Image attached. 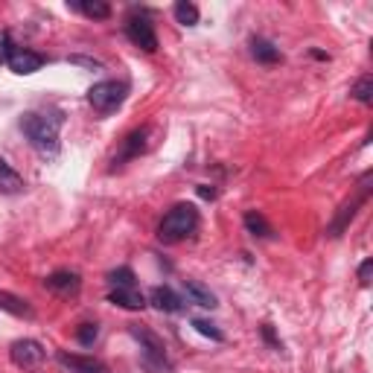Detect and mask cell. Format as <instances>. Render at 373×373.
I'll list each match as a JSON object with an SVG mask.
<instances>
[{
  "instance_id": "cell-1",
  "label": "cell",
  "mask_w": 373,
  "mask_h": 373,
  "mask_svg": "<svg viewBox=\"0 0 373 373\" xmlns=\"http://www.w3.org/2000/svg\"><path fill=\"white\" fill-rule=\"evenodd\" d=\"M21 132L29 137V143L44 155H56L59 149V123L41 114H24L21 117Z\"/></svg>"
},
{
  "instance_id": "cell-2",
  "label": "cell",
  "mask_w": 373,
  "mask_h": 373,
  "mask_svg": "<svg viewBox=\"0 0 373 373\" xmlns=\"http://www.w3.org/2000/svg\"><path fill=\"white\" fill-rule=\"evenodd\" d=\"M196 224H199L196 207H192V204H178V207H172L169 213L164 216L158 236L164 242H178V239H184V236H190L192 231H196Z\"/></svg>"
},
{
  "instance_id": "cell-3",
  "label": "cell",
  "mask_w": 373,
  "mask_h": 373,
  "mask_svg": "<svg viewBox=\"0 0 373 373\" xmlns=\"http://www.w3.org/2000/svg\"><path fill=\"white\" fill-rule=\"evenodd\" d=\"M125 100V85L123 82H100L88 91V102L100 111V114H108V111L120 108Z\"/></svg>"
},
{
  "instance_id": "cell-4",
  "label": "cell",
  "mask_w": 373,
  "mask_h": 373,
  "mask_svg": "<svg viewBox=\"0 0 373 373\" xmlns=\"http://www.w3.org/2000/svg\"><path fill=\"white\" fill-rule=\"evenodd\" d=\"M9 356H12V362L18 365V367L29 370V367H38V365H41V359H44V347L36 342V338H21V342H15V344H12Z\"/></svg>"
},
{
  "instance_id": "cell-5",
  "label": "cell",
  "mask_w": 373,
  "mask_h": 373,
  "mask_svg": "<svg viewBox=\"0 0 373 373\" xmlns=\"http://www.w3.org/2000/svg\"><path fill=\"white\" fill-rule=\"evenodd\" d=\"M132 335L140 342V347H143V353H146V359L155 362L158 367H169V362H167V347H164V342H160L155 333H149L146 327H132Z\"/></svg>"
},
{
  "instance_id": "cell-6",
  "label": "cell",
  "mask_w": 373,
  "mask_h": 373,
  "mask_svg": "<svg viewBox=\"0 0 373 373\" xmlns=\"http://www.w3.org/2000/svg\"><path fill=\"white\" fill-rule=\"evenodd\" d=\"M125 36L132 38V44H137L140 50H146V53H155L158 50V36H155L152 24L146 21V18H128Z\"/></svg>"
},
{
  "instance_id": "cell-7",
  "label": "cell",
  "mask_w": 373,
  "mask_h": 373,
  "mask_svg": "<svg viewBox=\"0 0 373 373\" xmlns=\"http://www.w3.org/2000/svg\"><path fill=\"white\" fill-rule=\"evenodd\" d=\"M41 64H44V56H41V53H32V50H15L12 59H9V70H12V73H18V76H29V73L41 70Z\"/></svg>"
},
{
  "instance_id": "cell-8",
  "label": "cell",
  "mask_w": 373,
  "mask_h": 373,
  "mask_svg": "<svg viewBox=\"0 0 373 373\" xmlns=\"http://www.w3.org/2000/svg\"><path fill=\"white\" fill-rule=\"evenodd\" d=\"M184 295H187L190 303L204 306V310H216V306H219L216 303V295L204 283H199V280H184Z\"/></svg>"
},
{
  "instance_id": "cell-9",
  "label": "cell",
  "mask_w": 373,
  "mask_h": 373,
  "mask_svg": "<svg viewBox=\"0 0 373 373\" xmlns=\"http://www.w3.org/2000/svg\"><path fill=\"white\" fill-rule=\"evenodd\" d=\"M59 362L68 365V367L76 370V373H108V367H105L102 362L91 359V356H70V353H61Z\"/></svg>"
},
{
  "instance_id": "cell-10",
  "label": "cell",
  "mask_w": 373,
  "mask_h": 373,
  "mask_svg": "<svg viewBox=\"0 0 373 373\" xmlns=\"http://www.w3.org/2000/svg\"><path fill=\"white\" fill-rule=\"evenodd\" d=\"M149 303L155 306V310H160V312H178V310H181V298H178L169 286H158V289H152Z\"/></svg>"
},
{
  "instance_id": "cell-11",
  "label": "cell",
  "mask_w": 373,
  "mask_h": 373,
  "mask_svg": "<svg viewBox=\"0 0 373 373\" xmlns=\"http://www.w3.org/2000/svg\"><path fill=\"white\" fill-rule=\"evenodd\" d=\"M44 283H47V289L59 291V295H70V291H76L79 286H82V280H79L76 271H56V274H50V277H47Z\"/></svg>"
},
{
  "instance_id": "cell-12",
  "label": "cell",
  "mask_w": 373,
  "mask_h": 373,
  "mask_svg": "<svg viewBox=\"0 0 373 373\" xmlns=\"http://www.w3.org/2000/svg\"><path fill=\"white\" fill-rule=\"evenodd\" d=\"M108 300L117 303V306H123V310H143V306H146V298L140 295L135 286H132V289H114V291L108 295Z\"/></svg>"
},
{
  "instance_id": "cell-13",
  "label": "cell",
  "mask_w": 373,
  "mask_h": 373,
  "mask_svg": "<svg viewBox=\"0 0 373 373\" xmlns=\"http://www.w3.org/2000/svg\"><path fill=\"white\" fill-rule=\"evenodd\" d=\"M24 190V178L15 172L3 158H0V192H6V196H15V192Z\"/></svg>"
},
{
  "instance_id": "cell-14",
  "label": "cell",
  "mask_w": 373,
  "mask_h": 373,
  "mask_svg": "<svg viewBox=\"0 0 373 373\" xmlns=\"http://www.w3.org/2000/svg\"><path fill=\"white\" fill-rule=\"evenodd\" d=\"M0 310L18 318H32V306L18 295H9V291H0Z\"/></svg>"
},
{
  "instance_id": "cell-15",
  "label": "cell",
  "mask_w": 373,
  "mask_h": 373,
  "mask_svg": "<svg viewBox=\"0 0 373 373\" xmlns=\"http://www.w3.org/2000/svg\"><path fill=\"white\" fill-rule=\"evenodd\" d=\"M251 56H254L257 61H263V64L280 61V50H277V47H274L271 41H266V38H254V41H251Z\"/></svg>"
},
{
  "instance_id": "cell-16",
  "label": "cell",
  "mask_w": 373,
  "mask_h": 373,
  "mask_svg": "<svg viewBox=\"0 0 373 373\" xmlns=\"http://www.w3.org/2000/svg\"><path fill=\"white\" fill-rule=\"evenodd\" d=\"M73 9H79L82 15H88V18H96V21H102L111 15V6L102 3V0H79V3H70Z\"/></svg>"
},
{
  "instance_id": "cell-17",
  "label": "cell",
  "mask_w": 373,
  "mask_h": 373,
  "mask_svg": "<svg viewBox=\"0 0 373 373\" xmlns=\"http://www.w3.org/2000/svg\"><path fill=\"white\" fill-rule=\"evenodd\" d=\"M359 204H362V199H356V201H350V204H344V207H342V213H338V216L333 219V224H330V236H342V231L347 228V222L356 216V210H359Z\"/></svg>"
},
{
  "instance_id": "cell-18",
  "label": "cell",
  "mask_w": 373,
  "mask_h": 373,
  "mask_svg": "<svg viewBox=\"0 0 373 373\" xmlns=\"http://www.w3.org/2000/svg\"><path fill=\"white\" fill-rule=\"evenodd\" d=\"M143 140H146V128L128 135V137H125V146H123V152L114 158V164H120V160H125V158H135V155L143 149Z\"/></svg>"
},
{
  "instance_id": "cell-19",
  "label": "cell",
  "mask_w": 373,
  "mask_h": 373,
  "mask_svg": "<svg viewBox=\"0 0 373 373\" xmlns=\"http://www.w3.org/2000/svg\"><path fill=\"white\" fill-rule=\"evenodd\" d=\"M175 21L181 26H196L199 24V9L196 3H187V0H181V3H175Z\"/></svg>"
},
{
  "instance_id": "cell-20",
  "label": "cell",
  "mask_w": 373,
  "mask_h": 373,
  "mask_svg": "<svg viewBox=\"0 0 373 373\" xmlns=\"http://www.w3.org/2000/svg\"><path fill=\"white\" fill-rule=\"evenodd\" d=\"M245 228H248L251 236H268V234H271L268 222L259 216V213H254V210H251V213H245Z\"/></svg>"
},
{
  "instance_id": "cell-21",
  "label": "cell",
  "mask_w": 373,
  "mask_h": 373,
  "mask_svg": "<svg viewBox=\"0 0 373 373\" xmlns=\"http://www.w3.org/2000/svg\"><path fill=\"white\" fill-rule=\"evenodd\" d=\"M350 96H353V100H359V102H370V96H373V79L370 76H362L359 82L350 88Z\"/></svg>"
},
{
  "instance_id": "cell-22",
  "label": "cell",
  "mask_w": 373,
  "mask_h": 373,
  "mask_svg": "<svg viewBox=\"0 0 373 373\" xmlns=\"http://www.w3.org/2000/svg\"><path fill=\"white\" fill-rule=\"evenodd\" d=\"M108 280L114 289H132L135 286V271L132 268H117V271L108 274Z\"/></svg>"
},
{
  "instance_id": "cell-23",
  "label": "cell",
  "mask_w": 373,
  "mask_h": 373,
  "mask_svg": "<svg viewBox=\"0 0 373 373\" xmlns=\"http://www.w3.org/2000/svg\"><path fill=\"white\" fill-rule=\"evenodd\" d=\"M96 335H100V327H96V323H82V327H79V333H76L79 344H85V347H91V344L96 342Z\"/></svg>"
},
{
  "instance_id": "cell-24",
  "label": "cell",
  "mask_w": 373,
  "mask_h": 373,
  "mask_svg": "<svg viewBox=\"0 0 373 373\" xmlns=\"http://www.w3.org/2000/svg\"><path fill=\"white\" fill-rule=\"evenodd\" d=\"M192 327H196L201 335L213 338V342H222V338H224V335H222V330H216V323H210V321H201V318H199V321H192Z\"/></svg>"
},
{
  "instance_id": "cell-25",
  "label": "cell",
  "mask_w": 373,
  "mask_h": 373,
  "mask_svg": "<svg viewBox=\"0 0 373 373\" xmlns=\"http://www.w3.org/2000/svg\"><path fill=\"white\" fill-rule=\"evenodd\" d=\"M70 64H76V68H88V70H102V61L96 59H88V56H68Z\"/></svg>"
},
{
  "instance_id": "cell-26",
  "label": "cell",
  "mask_w": 373,
  "mask_h": 373,
  "mask_svg": "<svg viewBox=\"0 0 373 373\" xmlns=\"http://www.w3.org/2000/svg\"><path fill=\"white\" fill-rule=\"evenodd\" d=\"M12 38H9V32H0V64H9L12 59Z\"/></svg>"
},
{
  "instance_id": "cell-27",
  "label": "cell",
  "mask_w": 373,
  "mask_h": 373,
  "mask_svg": "<svg viewBox=\"0 0 373 373\" xmlns=\"http://www.w3.org/2000/svg\"><path fill=\"white\" fill-rule=\"evenodd\" d=\"M370 274H373V259H365V263L359 266V283H362V286L370 283Z\"/></svg>"
},
{
  "instance_id": "cell-28",
  "label": "cell",
  "mask_w": 373,
  "mask_h": 373,
  "mask_svg": "<svg viewBox=\"0 0 373 373\" xmlns=\"http://www.w3.org/2000/svg\"><path fill=\"white\" fill-rule=\"evenodd\" d=\"M199 196H201V199H216V190H213V187H204V184H201V187H199Z\"/></svg>"
}]
</instances>
